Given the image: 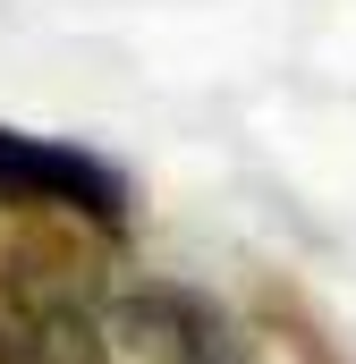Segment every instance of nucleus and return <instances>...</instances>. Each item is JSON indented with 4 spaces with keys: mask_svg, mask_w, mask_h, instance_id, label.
Returning <instances> with one entry per match:
<instances>
[{
    "mask_svg": "<svg viewBox=\"0 0 356 364\" xmlns=\"http://www.w3.org/2000/svg\"><path fill=\"white\" fill-rule=\"evenodd\" d=\"M102 331L119 364H255V339L178 279H119L102 296Z\"/></svg>",
    "mask_w": 356,
    "mask_h": 364,
    "instance_id": "obj_2",
    "label": "nucleus"
},
{
    "mask_svg": "<svg viewBox=\"0 0 356 364\" xmlns=\"http://www.w3.org/2000/svg\"><path fill=\"white\" fill-rule=\"evenodd\" d=\"M0 212H17V220H68L85 237H127L136 186H127L119 161H102L93 144L34 136V127H0Z\"/></svg>",
    "mask_w": 356,
    "mask_h": 364,
    "instance_id": "obj_1",
    "label": "nucleus"
}]
</instances>
